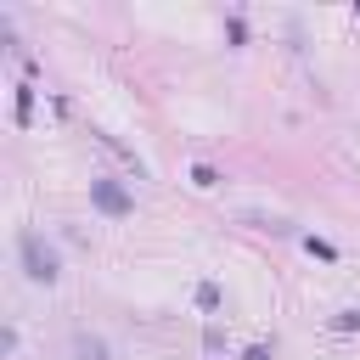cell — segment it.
<instances>
[{
	"instance_id": "1",
	"label": "cell",
	"mask_w": 360,
	"mask_h": 360,
	"mask_svg": "<svg viewBox=\"0 0 360 360\" xmlns=\"http://www.w3.org/2000/svg\"><path fill=\"white\" fill-rule=\"evenodd\" d=\"M17 248H22V264H28V276H34V281H45V287H51V281L62 276V270H56V253H51L34 231H22V236H17Z\"/></svg>"
},
{
	"instance_id": "2",
	"label": "cell",
	"mask_w": 360,
	"mask_h": 360,
	"mask_svg": "<svg viewBox=\"0 0 360 360\" xmlns=\"http://www.w3.org/2000/svg\"><path fill=\"white\" fill-rule=\"evenodd\" d=\"M90 197H96V208H101V214H118V219L135 208V197H129L124 186H112V180H90Z\"/></svg>"
},
{
	"instance_id": "3",
	"label": "cell",
	"mask_w": 360,
	"mask_h": 360,
	"mask_svg": "<svg viewBox=\"0 0 360 360\" xmlns=\"http://www.w3.org/2000/svg\"><path fill=\"white\" fill-rule=\"evenodd\" d=\"M28 112H34V90L17 84V124H28Z\"/></svg>"
},
{
	"instance_id": "4",
	"label": "cell",
	"mask_w": 360,
	"mask_h": 360,
	"mask_svg": "<svg viewBox=\"0 0 360 360\" xmlns=\"http://www.w3.org/2000/svg\"><path fill=\"white\" fill-rule=\"evenodd\" d=\"M191 186H202V191H208V186H219V174H214L208 163H197V169H191Z\"/></svg>"
},
{
	"instance_id": "5",
	"label": "cell",
	"mask_w": 360,
	"mask_h": 360,
	"mask_svg": "<svg viewBox=\"0 0 360 360\" xmlns=\"http://www.w3.org/2000/svg\"><path fill=\"white\" fill-rule=\"evenodd\" d=\"M197 304H202V309H214V304H219V287H214V281H202V287H197Z\"/></svg>"
},
{
	"instance_id": "6",
	"label": "cell",
	"mask_w": 360,
	"mask_h": 360,
	"mask_svg": "<svg viewBox=\"0 0 360 360\" xmlns=\"http://www.w3.org/2000/svg\"><path fill=\"white\" fill-rule=\"evenodd\" d=\"M242 360H270V349H264V343H253V349H248Z\"/></svg>"
}]
</instances>
